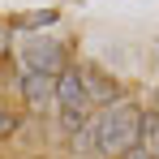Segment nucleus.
<instances>
[{"label":"nucleus","instance_id":"f257e3e1","mask_svg":"<svg viewBox=\"0 0 159 159\" xmlns=\"http://www.w3.org/2000/svg\"><path fill=\"white\" fill-rule=\"evenodd\" d=\"M95 125V146H99V155H125L138 146V133H142V112L133 103H112L103 116H95L90 120Z\"/></svg>","mask_w":159,"mask_h":159},{"label":"nucleus","instance_id":"f03ea898","mask_svg":"<svg viewBox=\"0 0 159 159\" xmlns=\"http://www.w3.org/2000/svg\"><path fill=\"white\" fill-rule=\"evenodd\" d=\"M26 65L34 73L60 78V73H65V48L52 43V39H34V43H26Z\"/></svg>","mask_w":159,"mask_h":159},{"label":"nucleus","instance_id":"7ed1b4c3","mask_svg":"<svg viewBox=\"0 0 159 159\" xmlns=\"http://www.w3.org/2000/svg\"><path fill=\"white\" fill-rule=\"evenodd\" d=\"M82 86H86V99H99V103H120V86L116 78H107L99 65H82Z\"/></svg>","mask_w":159,"mask_h":159},{"label":"nucleus","instance_id":"20e7f679","mask_svg":"<svg viewBox=\"0 0 159 159\" xmlns=\"http://www.w3.org/2000/svg\"><path fill=\"white\" fill-rule=\"evenodd\" d=\"M22 95H26V103L34 107V112H43L48 103H56V78L26 69V78H22Z\"/></svg>","mask_w":159,"mask_h":159},{"label":"nucleus","instance_id":"39448f33","mask_svg":"<svg viewBox=\"0 0 159 159\" xmlns=\"http://www.w3.org/2000/svg\"><path fill=\"white\" fill-rule=\"evenodd\" d=\"M56 103H60V112L86 107V86H82V73H78V69H65V73L56 78Z\"/></svg>","mask_w":159,"mask_h":159},{"label":"nucleus","instance_id":"423d86ee","mask_svg":"<svg viewBox=\"0 0 159 159\" xmlns=\"http://www.w3.org/2000/svg\"><path fill=\"white\" fill-rule=\"evenodd\" d=\"M56 17H60L56 9H34V13H17L13 26H17V30H39V26H52Z\"/></svg>","mask_w":159,"mask_h":159},{"label":"nucleus","instance_id":"0eeeda50","mask_svg":"<svg viewBox=\"0 0 159 159\" xmlns=\"http://www.w3.org/2000/svg\"><path fill=\"white\" fill-rule=\"evenodd\" d=\"M60 120H65V129L69 133H78L90 125V116H86V107H69V112H60Z\"/></svg>","mask_w":159,"mask_h":159},{"label":"nucleus","instance_id":"6e6552de","mask_svg":"<svg viewBox=\"0 0 159 159\" xmlns=\"http://www.w3.org/2000/svg\"><path fill=\"white\" fill-rule=\"evenodd\" d=\"M90 146H95V125H86V129L73 133V151H78V155H82V151H90Z\"/></svg>","mask_w":159,"mask_h":159},{"label":"nucleus","instance_id":"1a4fd4ad","mask_svg":"<svg viewBox=\"0 0 159 159\" xmlns=\"http://www.w3.org/2000/svg\"><path fill=\"white\" fill-rule=\"evenodd\" d=\"M9 133H17V116L0 103V138H9Z\"/></svg>","mask_w":159,"mask_h":159},{"label":"nucleus","instance_id":"9d476101","mask_svg":"<svg viewBox=\"0 0 159 159\" xmlns=\"http://www.w3.org/2000/svg\"><path fill=\"white\" fill-rule=\"evenodd\" d=\"M125 159H155L151 155V142H138L133 151H125Z\"/></svg>","mask_w":159,"mask_h":159},{"label":"nucleus","instance_id":"9b49d317","mask_svg":"<svg viewBox=\"0 0 159 159\" xmlns=\"http://www.w3.org/2000/svg\"><path fill=\"white\" fill-rule=\"evenodd\" d=\"M9 52V26H4V22H0V56Z\"/></svg>","mask_w":159,"mask_h":159},{"label":"nucleus","instance_id":"f8f14e48","mask_svg":"<svg viewBox=\"0 0 159 159\" xmlns=\"http://www.w3.org/2000/svg\"><path fill=\"white\" fill-rule=\"evenodd\" d=\"M155 138H159V120H155ZM151 155H155V159H159V146H151Z\"/></svg>","mask_w":159,"mask_h":159}]
</instances>
